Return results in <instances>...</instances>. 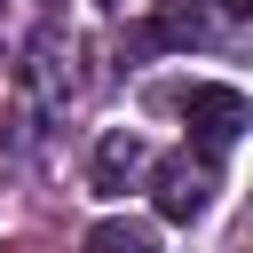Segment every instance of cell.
Wrapping results in <instances>:
<instances>
[{
  "label": "cell",
  "instance_id": "6da1fadb",
  "mask_svg": "<svg viewBox=\"0 0 253 253\" xmlns=\"http://www.w3.org/2000/svg\"><path fill=\"white\" fill-rule=\"evenodd\" d=\"M150 198H158V213H166V221H198V213L213 206V158L166 150V158L150 166Z\"/></svg>",
  "mask_w": 253,
  "mask_h": 253
},
{
  "label": "cell",
  "instance_id": "7a4b0ae2",
  "mask_svg": "<svg viewBox=\"0 0 253 253\" xmlns=\"http://www.w3.org/2000/svg\"><path fill=\"white\" fill-rule=\"evenodd\" d=\"M174 111L190 119V134H198L206 150H229V142L245 134V95H237V87H221V79L182 87V95H174Z\"/></svg>",
  "mask_w": 253,
  "mask_h": 253
},
{
  "label": "cell",
  "instance_id": "3957f363",
  "mask_svg": "<svg viewBox=\"0 0 253 253\" xmlns=\"http://www.w3.org/2000/svg\"><path fill=\"white\" fill-rule=\"evenodd\" d=\"M79 253H158V229L134 221V213H111V221H95L79 237Z\"/></svg>",
  "mask_w": 253,
  "mask_h": 253
},
{
  "label": "cell",
  "instance_id": "277c9868",
  "mask_svg": "<svg viewBox=\"0 0 253 253\" xmlns=\"http://www.w3.org/2000/svg\"><path fill=\"white\" fill-rule=\"evenodd\" d=\"M134 166H142V142H134L126 126H111V134L95 142V190H103V198H111V190H126V174H134Z\"/></svg>",
  "mask_w": 253,
  "mask_h": 253
},
{
  "label": "cell",
  "instance_id": "5b68a950",
  "mask_svg": "<svg viewBox=\"0 0 253 253\" xmlns=\"http://www.w3.org/2000/svg\"><path fill=\"white\" fill-rule=\"evenodd\" d=\"M221 8H229V16H245V8H253V0H221Z\"/></svg>",
  "mask_w": 253,
  "mask_h": 253
},
{
  "label": "cell",
  "instance_id": "8992f818",
  "mask_svg": "<svg viewBox=\"0 0 253 253\" xmlns=\"http://www.w3.org/2000/svg\"><path fill=\"white\" fill-rule=\"evenodd\" d=\"M103 8H119V0H103Z\"/></svg>",
  "mask_w": 253,
  "mask_h": 253
}]
</instances>
